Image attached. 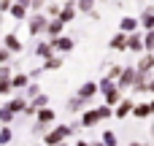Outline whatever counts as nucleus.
<instances>
[{"label": "nucleus", "instance_id": "1", "mask_svg": "<svg viewBox=\"0 0 154 146\" xmlns=\"http://www.w3.org/2000/svg\"><path fill=\"white\" fill-rule=\"evenodd\" d=\"M68 135H70V125H60V127H54L51 133L46 130V146H51V144H62Z\"/></svg>", "mask_w": 154, "mask_h": 146}, {"label": "nucleus", "instance_id": "2", "mask_svg": "<svg viewBox=\"0 0 154 146\" xmlns=\"http://www.w3.org/2000/svg\"><path fill=\"white\" fill-rule=\"evenodd\" d=\"M46 19H49L46 14H35V16L30 19V33H32V35H41V33L46 30Z\"/></svg>", "mask_w": 154, "mask_h": 146}, {"label": "nucleus", "instance_id": "3", "mask_svg": "<svg viewBox=\"0 0 154 146\" xmlns=\"http://www.w3.org/2000/svg\"><path fill=\"white\" fill-rule=\"evenodd\" d=\"M76 16V3H65V5H60V11H57V19L65 24V22H70Z\"/></svg>", "mask_w": 154, "mask_h": 146}, {"label": "nucleus", "instance_id": "4", "mask_svg": "<svg viewBox=\"0 0 154 146\" xmlns=\"http://www.w3.org/2000/svg\"><path fill=\"white\" fill-rule=\"evenodd\" d=\"M46 35H51V38H57V35H62V22L57 19V16H51V19H46V30H43Z\"/></svg>", "mask_w": 154, "mask_h": 146}, {"label": "nucleus", "instance_id": "5", "mask_svg": "<svg viewBox=\"0 0 154 146\" xmlns=\"http://www.w3.org/2000/svg\"><path fill=\"white\" fill-rule=\"evenodd\" d=\"M51 49H57V51H70V49H73V41L65 38V35H57V38H51Z\"/></svg>", "mask_w": 154, "mask_h": 146}, {"label": "nucleus", "instance_id": "6", "mask_svg": "<svg viewBox=\"0 0 154 146\" xmlns=\"http://www.w3.org/2000/svg\"><path fill=\"white\" fill-rule=\"evenodd\" d=\"M154 68V54L149 51L146 57H141V62H138V68H135V73H141V76H146L149 70Z\"/></svg>", "mask_w": 154, "mask_h": 146}, {"label": "nucleus", "instance_id": "7", "mask_svg": "<svg viewBox=\"0 0 154 146\" xmlns=\"http://www.w3.org/2000/svg\"><path fill=\"white\" fill-rule=\"evenodd\" d=\"M135 81V68H122L119 73V87H133Z\"/></svg>", "mask_w": 154, "mask_h": 146}, {"label": "nucleus", "instance_id": "8", "mask_svg": "<svg viewBox=\"0 0 154 146\" xmlns=\"http://www.w3.org/2000/svg\"><path fill=\"white\" fill-rule=\"evenodd\" d=\"M95 92H97V84H95V81H87V84H81L79 98H81V100H89V98H95Z\"/></svg>", "mask_w": 154, "mask_h": 146}, {"label": "nucleus", "instance_id": "9", "mask_svg": "<svg viewBox=\"0 0 154 146\" xmlns=\"http://www.w3.org/2000/svg\"><path fill=\"white\" fill-rule=\"evenodd\" d=\"M35 116H38V122H43V125H51V122H54V111H51V108H43V106L35 108Z\"/></svg>", "mask_w": 154, "mask_h": 146}, {"label": "nucleus", "instance_id": "10", "mask_svg": "<svg viewBox=\"0 0 154 146\" xmlns=\"http://www.w3.org/2000/svg\"><path fill=\"white\" fill-rule=\"evenodd\" d=\"M135 27H138V19H135V16H125V19L119 22V30H122V33H135Z\"/></svg>", "mask_w": 154, "mask_h": 146}, {"label": "nucleus", "instance_id": "11", "mask_svg": "<svg viewBox=\"0 0 154 146\" xmlns=\"http://www.w3.org/2000/svg\"><path fill=\"white\" fill-rule=\"evenodd\" d=\"M122 100V95H119V87H111V89H106V106H116Z\"/></svg>", "mask_w": 154, "mask_h": 146}, {"label": "nucleus", "instance_id": "12", "mask_svg": "<svg viewBox=\"0 0 154 146\" xmlns=\"http://www.w3.org/2000/svg\"><path fill=\"white\" fill-rule=\"evenodd\" d=\"M130 111H133V100H119V103H116V116H119V119H125Z\"/></svg>", "mask_w": 154, "mask_h": 146}, {"label": "nucleus", "instance_id": "13", "mask_svg": "<svg viewBox=\"0 0 154 146\" xmlns=\"http://www.w3.org/2000/svg\"><path fill=\"white\" fill-rule=\"evenodd\" d=\"M111 49H127V33H119V35H114L111 38Z\"/></svg>", "mask_w": 154, "mask_h": 146}, {"label": "nucleus", "instance_id": "14", "mask_svg": "<svg viewBox=\"0 0 154 146\" xmlns=\"http://www.w3.org/2000/svg\"><path fill=\"white\" fill-rule=\"evenodd\" d=\"M97 122H100V116H97V111H87V114L81 116V125H84V127H95Z\"/></svg>", "mask_w": 154, "mask_h": 146}, {"label": "nucleus", "instance_id": "15", "mask_svg": "<svg viewBox=\"0 0 154 146\" xmlns=\"http://www.w3.org/2000/svg\"><path fill=\"white\" fill-rule=\"evenodd\" d=\"M141 24H143L146 30H152V27H154V8H146V11H143V16H141Z\"/></svg>", "mask_w": 154, "mask_h": 146}, {"label": "nucleus", "instance_id": "16", "mask_svg": "<svg viewBox=\"0 0 154 146\" xmlns=\"http://www.w3.org/2000/svg\"><path fill=\"white\" fill-rule=\"evenodd\" d=\"M8 14H11L14 19H24V16H27V8L16 3V5H8Z\"/></svg>", "mask_w": 154, "mask_h": 146}, {"label": "nucleus", "instance_id": "17", "mask_svg": "<svg viewBox=\"0 0 154 146\" xmlns=\"http://www.w3.org/2000/svg\"><path fill=\"white\" fill-rule=\"evenodd\" d=\"M5 49H8V51H22L19 38H16V35H5Z\"/></svg>", "mask_w": 154, "mask_h": 146}, {"label": "nucleus", "instance_id": "18", "mask_svg": "<svg viewBox=\"0 0 154 146\" xmlns=\"http://www.w3.org/2000/svg\"><path fill=\"white\" fill-rule=\"evenodd\" d=\"M133 114L143 119V116H149V114H152V108H149V103H138V106L133 103Z\"/></svg>", "mask_w": 154, "mask_h": 146}, {"label": "nucleus", "instance_id": "19", "mask_svg": "<svg viewBox=\"0 0 154 146\" xmlns=\"http://www.w3.org/2000/svg\"><path fill=\"white\" fill-rule=\"evenodd\" d=\"M127 49H133V51H141V49H143V41H141L138 35H127Z\"/></svg>", "mask_w": 154, "mask_h": 146}, {"label": "nucleus", "instance_id": "20", "mask_svg": "<svg viewBox=\"0 0 154 146\" xmlns=\"http://www.w3.org/2000/svg\"><path fill=\"white\" fill-rule=\"evenodd\" d=\"M11 87H16V89L27 87V73H16V76H11Z\"/></svg>", "mask_w": 154, "mask_h": 146}, {"label": "nucleus", "instance_id": "21", "mask_svg": "<svg viewBox=\"0 0 154 146\" xmlns=\"http://www.w3.org/2000/svg\"><path fill=\"white\" fill-rule=\"evenodd\" d=\"M84 103H87V100H81V98L76 95V98H70V100H68V111H70V114H73V111H81V108H84Z\"/></svg>", "mask_w": 154, "mask_h": 146}, {"label": "nucleus", "instance_id": "22", "mask_svg": "<svg viewBox=\"0 0 154 146\" xmlns=\"http://www.w3.org/2000/svg\"><path fill=\"white\" fill-rule=\"evenodd\" d=\"M141 41H143V49H146V51H154V27L146 30V35H143Z\"/></svg>", "mask_w": 154, "mask_h": 146}, {"label": "nucleus", "instance_id": "23", "mask_svg": "<svg viewBox=\"0 0 154 146\" xmlns=\"http://www.w3.org/2000/svg\"><path fill=\"white\" fill-rule=\"evenodd\" d=\"M60 65H62V60H60V57H51V54H49V57H46V62H43V68H46V70H57Z\"/></svg>", "mask_w": 154, "mask_h": 146}, {"label": "nucleus", "instance_id": "24", "mask_svg": "<svg viewBox=\"0 0 154 146\" xmlns=\"http://www.w3.org/2000/svg\"><path fill=\"white\" fill-rule=\"evenodd\" d=\"M24 106H27V103H24V98H14V100L8 103V108H11L14 114H19V111H24Z\"/></svg>", "mask_w": 154, "mask_h": 146}, {"label": "nucleus", "instance_id": "25", "mask_svg": "<svg viewBox=\"0 0 154 146\" xmlns=\"http://www.w3.org/2000/svg\"><path fill=\"white\" fill-rule=\"evenodd\" d=\"M76 8H79L81 14H89V11L95 8V0H79V3H76Z\"/></svg>", "mask_w": 154, "mask_h": 146}, {"label": "nucleus", "instance_id": "26", "mask_svg": "<svg viewBox=\"0 0 154 146\" xmlns=\"http://www.w3.org/2000/svg\"><path fill=\"white\" fill-rule=\"evenodd\" d=\"M54 49H51V43H38V49H35V54L38 57H49Z\"/></svg>", "mask_w": 154, "mask_h": 146}, {"label": "nucleus", "instance_id": "27", "mask_svg": "<svg viewBox=\"0 0 154 146\" xmlns=\"http://www.w3.org/2000/svg\"><path fill=\"white\" fill-rule=\"evenodd\" d=\"M103 144H106V146H116L119 141H116V135H114L111 130H106V133H103Z\"/></svg>", "mask_w": 154, "mask_h": 146}, {"label": "nucleus", "instance_id": "28", "mask_svg": "<svg viewBox=\"0 0 154 146\" xmlns=\"http://www.w3.org/2000/svg\"><path fill=\"white\" fill-rule=\"evenodd\" d=\"M46 103H49V98H46V95H41V92L32 98V108H41V106H46Z\"/></svg>", "mask_w": 154, "mask_h": 146}, {"label": "nucleus", "instance_id": "29", "mask_svg": "<svg viewBox=\"0 0 154 146\" xmlns=\"http://www.w3.org/2000/svg\"><path fill=\"white\" fill-rule=\"evenodd\" d=\"M95 111H97V116H100V119H111V114H114V111H111V106H100V108H95Z\"/></svg>", "mask_w": 154, "mask_h": 146}, {"label": "nucleus", "instance_id": "30", "mask_svg": "<svg viewBox=\"0 0 154 146\" xmlns=\"http://www.w3.org/2000/svg\"><path fill=\"white\" fill-rule=\"evenodd\" d=\"M11 119H14V111H11L8 106H3V108H0V122H11Z\"/></svg>", "mask_w": 154, "mask_h": 146}, {"label": "nucleus", "instance_id": "31", "mask_svg": "<svg viewBox=\"0 0 154 146\" xmlns=\"http://www.w3.org/2000/svg\"><path fill=\"white\" fill-rule=\"evenodd\" d=\"M46 130H49V125H43V122H35V125H32V133H35V135H41V133H46Z\"/></svg>", "mask_w": 154, "mask_h": 146}, {"label": "nucleus", "instance_id": "32", "mask_svg": "<svg viewBox=\"0 0 154 146\" xmlns=\"http://www.w3.org/2000/svg\"><path fill=\"white\" fill-rule=\"evenodd\" d=\"M11 92V79H0V95Z\"/></svg>", "mask_w": 154, "mask_h": 146}, {"label": "nucleus", "instance_id": "33", "mask_svg": "<svg viewBox=\"0 0 154 146\" xmlns=\"http://www.w3.org/2000/svg\"><path fill=\"white\" fill-rule=\"evenodd\" d=\"M8 141H11V130H8V127H3V130H0V144L5 146Z\"/></svg>", "mask_w": 154, "mask_h": 146}, {"label": "nucleus", "instance_id": "34", "mask_svg": "<svg viewBox=\"0 0 154 146\" xmlns=\"http://www.w3.org/2000/svg\"><path fill=\"white\" fill-rule=\"evenodd\" d=\"M119 73H122V68H119V65H114V68L108 70V79H119Z\"/></svg>", "mask_w": 154, "mask_h": 146}, {"label": "nucleus", "instance_id": "35", "mask_svg": "<svg viewBox=\"0 0 154 146\" xmlns=\"http://www.w3.org/2000/svg\"><path fill=\"white\" fill-rule=\"evenodd\" d=\"M38 92H41V89H38V87H35V84H30V87H27V98H35V95H38ZM27 98H24V100H27Z\"/></svg>", "mask_w": 154, "mask_h": 146}, {"label": "nucleus", "instance_id": "36", "mask_svg": "<svg viewBox=\"0 0 154 146\" xmlns=\"http://www.w3.org/2000/svg\"><path fill=\"white\" fill-rule=\"evenodd\" d=\"M8 57H11V51L3 46V49H0V62H8Z\"/></svg>", "mask_w": 154, "mask_h": 146}, {"label": "nucleus", "instance_id": "37", "mask_svg": "<svg viewBox=\"0 0 154 146\" xmlns=\"http://www.w3.org/2000/svg\"><path fill=\"white\" fill-rule=\"evenodd\" d=\"M57 11H60V5H49L46 8V16H57Z\"/></svg>", "mask_w": 154, "mask_h": 146}, {"label": "nucleus", "instance_id": "38", "mask_svg": "<svg viewBox=\"0 0 154 146\" xmlns=\"http://www.w3.org/2000/svg\"><path fill=\"white\" fill-rule=\"evenodd\" d=\"M0 79H11V70L8 68H0Z\"/></svg>", "mask_w": 154, "mask_h": 146}, {"label": "nucleus", "instance_id": "39", "mask_svg": "<svg viewBox=\"0 0 154 146\" xmlns=\"http://www.w3.org/2000/svg\"><path fill=\"white\" fill-rule=\"evenodd\" d=\"M8 5H11V0H0V11H3V14L8 11Z\"/></svg>", "mask_w": 154, "mask_h": 146}, {"label": "nucleus", "instance_id": "40", "mask_svg": "<svg viewBox=\"0 0 154 146\" xmlns=\"http://www.w3.org/2000/svg\"><path fill=\"white\" fill-rule=\"evenodd\" d=\"M30 5L32 8H43V0H30Z\"/></svg>", "mask_w": 154, "mask_h": 146}, {"label": "nucleus", "instance_id": "41", "mask_svg": "<svg viewBox=\"0 0 154 146\" xmlns=\"http://www.w3.org/2000/svg\"><path fill=\"white\" fill-rule=\"evenodd\" d=\"M146 92H154V79H152V81H146Z\"/></svg>", "mask_w": 154, "mask_h": 146}, {"label": "nucleus", "instance_id": "42", "mask_svg": "<svg viewBox=\"0 0 154 146\" xmlns=\"http://www.w3.org/2000/svg\"><path fill=\"white\" fill-rule=\"evenodd\" d=\"M19 5H24V8H30V0H16Z\"/></svg>", "mask_w": 154, "mask_h": 146}, {"label": "nucleus", "instance_id": "43", "mask_svg": "<svg viewBox=\"0 0 154 146\" xmlns=\"http://www.w3.org/2000/svg\"><path fill=\"white\" fill-rule=\"evenodd\" d=\"M76 146H89V141H79V144H76Z\"/></svg>", "mask_w": 154, "mask_h": 146}, {"label": "nucleus", "instance_id": "44", "mask_svg": "<svg viewBox=\"0 0 154 146\" xmlns=\"http://www.w3.org/2000/svg\"><path fill=\"white\" fill-rule=\"evenodd\" d=\"M149 108H152V111H154V100H152V103H149Z\"/></svg>", "mask_w": 154, "mask_h": 146}, {"label": "nucleus", "instance_id": "45", "mask_svg": "<svg viewBox=\"0 0 154 146\" xmlns=\"http://www.w3.org/2000/svg\"><path fill=\"white\" fill-rule=\"evenodd\" d=\"M51 146H65V144H51Z\"/></svg>", "mask_w": 154, "mask_h": 146}, {"label": "nucleus", "instance_id": "46", "mask_svg": "<svg viewBox=\"0 0 154 146\" xmlns=\"http://www.w3.org/2000/svg\"><path fill=\"white\" fill-rule=\"evenodd\" d=\"M130 146H141V144H130Z\"/></svg>", "mask_w": 154, "mask_h": 146}]
</instances>
